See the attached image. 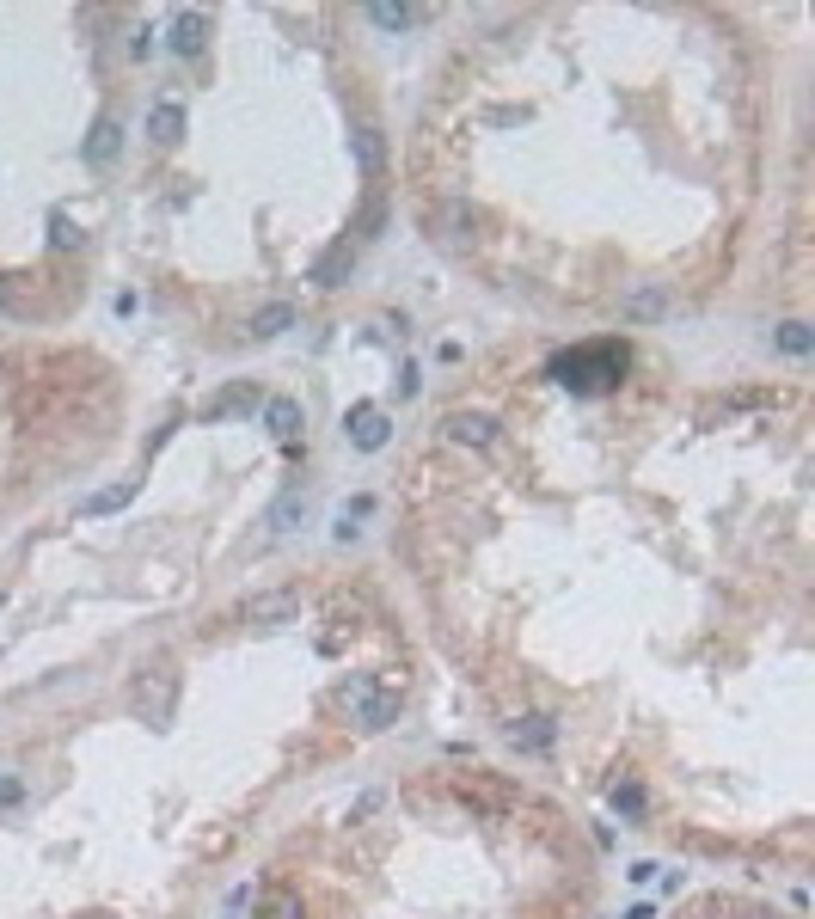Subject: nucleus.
Wrapping results in <instances>:
<instances>
[{
  "mask_svg": "<svg viewBox=\"0 0 815 919\" xmlns=\"http://www.w3.org/2000/svg\"><path fill=\"white\" fill-rule=\"evenodd\" d=\"M626 368H632V344H626V337H595V344L558 350L546 362V380L564 386V393H577V399H601V393H613V386L626 380Z\"/></svg>",
  "mask_w": 815,
  "mask_h": 919,
  "instance_id": "nucleus-1",
  "label": "nucleus"
},
{
  "mask_svg": "<svg viewBox=\"0 0 815 919\" xmlns=\"http://www.w3.org/2000/svg\"><path fill=\"white\" fill-rule=\"evenodd\" d=\"M129 711L148 723V730H166V723L178 717V668L166 656H154L148 668L129 674Z\"/></svg>",
  "mask_w": 815,
  "mask_h": 919,
  "instance_id": "nucleus-2",
  "label": "nucleus"
},
{
  "mask_svg": "<svg viewBox=\"0 0 815 919\" xmlns=\"http://www.w3.org/2000/svg\"><path fill=\"white\" fill-rule=\"evenodd\" d=\"M338 705L350 711V723H356V730H368V736H380V730H393V723H399V693L393 687H374V674L344 681Z\"/></svg>",
  "mask_w": 815,
  "mask_h": 919,
  "instance_id": "nucleus-3",
  "label": "nucleus"
},
{
  "mask_svg": "<svg viewBox=\"0 0 815 919\" xmlns=\"http://www.w3.org/2000/svg\"><path fill=\"white\" fill-rule=\"evenodd\" d=\"M295 613H301L295 589H258L239 601V625H252V632H282V625H295Z\"/></svg>",
  "mask_w": 815,
  "mask_h": 919,
  "instance_id": "nucleus-4",
  "label": "nucleus"
},
{
  "mask_svg": "<svg viewBox=\"0 0 815 919\" xmlns=\"http://www.w3.org/2000/svg\"><path fill=\"white\" fill-rule=\"evenodd\" d=\"M454 791H460V803L485 809V815H503V809L515 803V791L497 779V772H460V779H454Z\"/></svg>",
  "mask_w": 815,
  "mask_h": 919,
  "instance_id": "nucleus-5",
  "label": "nucleus"
},
{
  "mask_svg": "<svg viewBox=\"0 0 815 919\" xmlns=\"http://www.w3.org/2000/svg\"><path fill=\"white\" fill-rule=\"evenodd\" d=\"M209 31H215V19H209L203 7H184V13H172V31H166L172 56H203V50H209Z\"/></svg>",
  "mask_w": 815,
  "mask_h": 919,
  "instance_id": "nucleus-6",
  "label": "nucleus"
},
{
  "mask_svg": "<svg viewBox=\"0 0 815 919\" xmlns=\"http://www.w3.org/2000/svg\"><path fill=\"white\" fill-rule=\"evenodd\" d=\"M344 429H350V442H356L362 454H374V448H387V442H393V417L380 411V405H350Z\"/></svg>",
  "mask_w": 815,
  "mask_h": 919,
  "instance_id": "nucleus-7",
  "label": "nucleus"
},
{
  "mask_svg": "<svg viewBox=\"0 0 815 919\" xmlns=\"http://www.w3.org/2000/svg\"><path fill=\"white\" fill-rule=\"evenodd\" d=\"M356 258H362V239H356V233H344L338 246H331V252L313 264V288H344V282H350V270H356Z\"/></svg>",
  "mask_w": 815,
  "mask_h": 919,
  "instance_id": "nucleus-8",
  "label": "nucleus"
},
{
  "mask_svg": "<svg viewBox=\"0 0 815 919\" xmlns=\"http://www.w3.org/2000/svg\"><path fill=\"white\" fill-rule=\"evenodd\" d=\"M86 166H111L117 154H123V123L111 117V111H99V117H92V135H86Z\"/></svg>",
  "mask_w": 815,
  "mask_h": 919,
  "instance_id": "nucleus-9",
  "label": "nucleus"
},
{
  "mask_svg": "<svg viewBox=\"0 0 815 919\" xmlns=\"http://www.w3.org/2000/svg\"><path fill=\"white\" fill-rule=\"evenodd\" d=\"M442 429H448V442H460V448H497V417H485V411H454Z\"/></svg>",
  "mask_w": 815,
  "mask_h": 919,
  "instance_id": "nucleus-10",
  "label": "nucleus"
},
{
  "mask_svg": "<svg viewBox=\"0 0 815 919\" xmlns=\"http://www.w3.org/2000/svg\"><path fill=\"white\" fill-rule=\"evenodd\" d=\"M509 742H515L521 754H546V748L558 742V723H552L546 711H534V717H515V723H509Z\"/></svg>",
  "mask_w": 815,
  "mask_h": 919,
  "instance_id": "nucleus-11",
  "label": "nucleus"
},
{
  "mask_svg": "<svg viewBox=\"0 0 815 919\" xmlns=\"http://www.w3.org/2000/svg\"><path fill=\"white\" fill-rule=\"evenodd\" d=\"M423 19H429V7H405V0H374V7H368L374 31H417Z\"/></svg>",
  "mask_w": 815,
  "mask_h": 919,
  "instance_id": "nucleus-12",
  "label": "nucleus"
},
{
  "mask_svg": "<svg viewBox=\"0 0 815 919\" xmlns=\"http://www.w3.org/2000/svg\"><path fill=\"white\" fill-rule=\"evenodd\" d=\"M350 148H356V166H362L368 178H380V166H387V135H380L374 123H356V129H350Z\"/></svg>",
  "mask_w": 815,
  "mask_h": 919,
  "instance_id": "nucleus-13",
  "label": "nucleus"
},
{
  "mask_svg": "<svg viewBox=\"0 0 815 919\" xmlns=\"http://www.w3.org/2000/svg\"><path fill=\"white\" fill-rule=\"evenodd\" d=\"M301 423H307V417H301V405H295L289 393L264 399V429H270V435H282V442H295V435H301Z\"/></svg>",
  "mask_w": 815,
  "mask_h": 919,
  "instance_id": "nucleus-14",
  "label": "nucleus"
},
{
  "mask_svg": "<svg viewBox=\"0 0 815 919\" xmlns=\"http://www.w3.org/2000/svg\"><path fill=\"white\" fill-rule=\"evenodd\" d=\"M148 135L160 141V148H172V141L184 135V105H178V99H160V105L148 111Z\"/></svg>",
  "mask_w": 815,
  "mask_h": 919,
  "instance_id": "nucleus-15",
  "label": "nucleus"
},
{
  "mask_svg": "<svg viewBox=\"0 0 815 919\" xmlns=\"http://www.w3.org/2000/svg\"><path fill=\"white\" fill-rule=\"evenodd\" d=\"M135 503V478H123V485H105V491H92L86 503H80V515H117V509H129Z\"/></svg>",
  "mask_w": 815,
  "mask_h": 919,
  "instance_id": "nucleus-16",
  "label": "nucleus"
},
{
  "mask_svg": "<svg viewBox=\"0 0 815 919\" xmlns=\"http://www.w3.org/2000/svg\"><path fill=\"white\" fill-rule=\"evenodd\" d=\"M301 515H307L301 485H289V491H282V497L270 503V527H276V534H295V527H301Z\"/></svg>",
  "mask_w": 815,
  "mask_h": 919,
  "instance_id": "nucleus-17",
  "label": "nucleus"
},
{
  "mask_svg": "<svg viewBox=\"0 0 815 919\" xmlns=\"http://www.w3.org/2000/svg\"><path fill=\"white\" fill-rule=\"evenodd\" d=\"M301 313H295V301H270V307H258L252 313V337H276V331H289Z\"/></svg>",
  "mask_w": 815,
  "mask_h": 919,
  "instance_id": "nucleus-18",
  "label": "nucleus"
},
{
  "mask_svg": "<svg viewBox=\"0 0 815 919\" xmlns=\"http://www.w3.org/2000/svg\"><path fill=\"white\" fill-rule=\"evenodd\" d=\"M662 313H668V295H662V288H638V295L626 301V319H632V325H656Z\"/></svg>",
  "mask_w": 815,
  "mask_h": 919,
  "instance_id": "nucleus-19",
  "label": "nucleus"
},
{
  "mask_svg": "<svg viewBox=\"0 0 815 919\" xmlns=\"http://www.w3.org/2000/svg\"><path fill=\"white\" fill-rule=\"evenodd\" d=\"M779 350H785V356H809V350H815V337H809L803 319H785V325H779Z\"/></svg>",
  "mask_w": 815,
  "mask_h": 919,
  "instance_id": "nucleus-20",
  "label": "nucleus"
},
{
  "mask_svg": "<svg viewBox=\"0 0 815 919\" xmlns=\"http://www.w3.org/2000/svg\"><path fill=\"white\" fill-rule=\"evenodd\" d=\"M368 509H374V497H368V491H362V497H350V509H344V521H338V540H356V534H362Z\"/></svg>",
  "mask_w": 815,
  "mask_h": 919,
  "instance_id": "nucleus-21",
  "label": "nucleus"
},
{
  "mask_svg": "<svg viewBox=\"0 0 815 919\" xmlns=\"http://www.w3.org/2000/svg\"><path fill=\"white\" fill-rule=\"evenodd\" d=\"M252 399H258L252 386H233V393H221V399H215V417H239V411H252Z\"/></svg>",
  "mask_w": 815,
  "mask_h": 919,
  "instance_id": "nucleus-22",
  "label": "nucleus"
},
{
  "mask_svg": "<svg viewBox=\"0 0 815 919\" xmlns=\"http://www.w3.org/2000/svg\"><path fill=\"white\" fill-rule=\"evenodd\" d=\"M50 246H56V252H74V246H80V233H74V221H68L62 209L50 215Z\"/></svg>",
  "mask_w": 815,
  "mask_h": 919,
  "instance_id": "nucleus-23",
  "label": "nucleus"
},
{
  "mask_svg": "<svg viewBox=\"0 0 815 919\" xmlns=\"http://www.w3.org/2000/svg\"><path fill=\"white\" fill-rule=\"evenodd\" d=\"M264 919H301V901H295L289 889H276V895L264 901Z\"/></svg>",
  "mask_w": 815,
  "mask_h": 919,
  "instance_id": "nucleus-24",
  "label": "nucleus"
},
{
  "mask_svg": "<svg viewBox=\"0 0 815 919\" xmlns=\"http://www.w3.org/2000/svg\"><path fill=\"white\" fill-rule=\"evenodd\" d=\"M613 809H626V815H644V791H638V785H613Z\"/></svg>",
  "mask_w": 815,
  "mask_h": 919,
  "instance_id": "nucleus-25",
  "label": "nucleus"
},
{
  "mask_svg": "<svg viewBox=\"0 0 815 919\" xmlns=\"http://www.w3.org/2000/svg\"><path fill=\"white\" fill-rule=\"evenodd\" d=\"M380 803H387V797H380V791H362V797L350 803V815H344V821H368V815H374Z\"/></svg>",
  "mask_w": 815,
  "mask_h": 919,
  "instance_id": "nucleus-26",
  "label": "nucleus"
},
{
  "mask_svg": "<svg viewBox=\"0 0 815 919\" xmlns=\"http://www.w3.org/2000/svg\"><path fill=\"white\" fill-rule=\"evenodd\" d=\"M246 907H252V883H239V889L227 895V913H221V919H246Z\"/></svg>",
  "mask_w": 815,
  "mask_h": 919,
  "instance_id": "nucleus-27",
  "label": "nucleus"
},
{
  "mask_svg": "<svg viewBox=\"0 0 815 919\" xmlns=\"http://www.w3.org/2000/svg\"><path fill=\"white\" fill-rule=\"evenodd\" d=\"M0 803H19V779H0Z\"/></svg>",
  "mask_w": 815,
  "mask_h": 919,
  "instance_id": "nucleus-28",
  "label": "nucleus"
},
{
  "mask_svg": "<svg viewBox=\"0 0 815 919\" xmlns=\"http://www.w3.org/2000/svg\"><path fill=\"white\" fill-rule=\"evenodd\" d=\"M619 919H656V907H626Z\"/></svg>",
  "mask_w": 815,
  "mask_h": 919,
  "instance_id": "nucleus-29",
  "label": "nucleus"
},
{
  "mask_svg": "<svg viewBox=\"0 0 815 919\" xmlns=\"http://www.w3.org/2000/svg\"><path fill=\"white\" fill-rule=\"evenodd\" d=\"M760 919H785V913H760Z\"/></svg>",
  "mask_w": 815,
  "mask_h": 919,
  "instance_id": "nucleus-30",
  "label": "nucleus"
},
{
  "mask_svg": "<svg viewBox=\"0 0 815 919\" xmlns=\"http://www.w3.org/2000/svg\"><path fill=\"white\" fill-rule=\"evenodd\" d=\"M86 919H111V913H86Z\"/></svg>",
  "mask_w": 815,
  "mask_h": 919,
  "instance_id": "nucleus-31",
  "label": "nucleus"
}]
</instances>
